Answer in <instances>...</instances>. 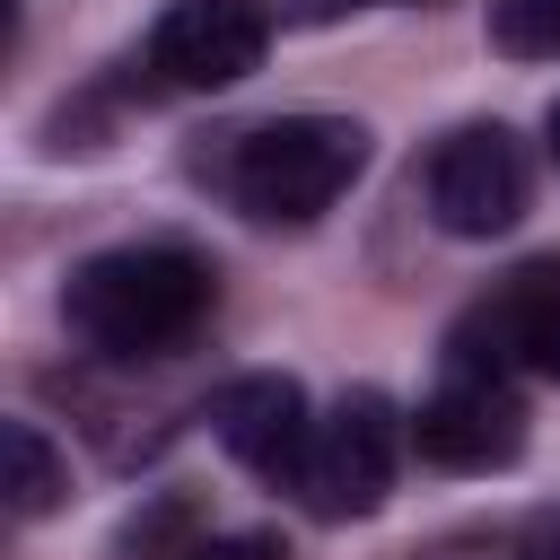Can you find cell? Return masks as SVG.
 <instances>
[{
  "instance_id": "6da1fadb",
  "label": "cell",
  "mask_w": 560,
  "mask_h": 560,
  "mask_svg": "<svg viewBox=\"0 0 560 560\" xmlns=\"http://www.w3.org/2000/svg\"><path fill=\"white\" fill-rule=\"evenodd\" d=\"M210 298H219V280H210L201 254H184V245H114V254H88L70 271L61 315L105 359H158V350L192 341Z\"/></svg>"
},
{
  "instance_id": "7a4b0ae2",
  "label": "cell",
  "mask_w": 560,
  "mask_h": 560,
  "mask_svg": "<svg viewBox=\"0 0 560 560\" xmlns=\"http://www.w3.org/2000/svg\"><path fill=\"white\" fill-rule=\"evenodd\" d=\"M359 166H368V131L350 114H280L262 131H236V149L219 158V184L245 219L306 228L359 184Z\"/></svg>"
},
{
  "instance_id": "3957f363",
  "label": "cell",
  "mask_w": 560,
  "mask_h": 560,
  "mask_svg": "<svg viewBox=\"0 0 560 560\" xmlns=\"http://www.w3.org/2000/svg\"><path fill=\"white\" fill-rule=\"evenodd\" d=\"M394 455H402V420H394V402L376 385H359V394H341L315 420V446H306L298 490H306L315 516H368L394 490Z\"/></svg>"
},
{
  "instance_id": "277c9868",
  "label": "cell",
  "mask_w": 560,
  "mask_h": 560,
  "mask_svg": "<svg viewBox=\"0 0 560 560\" xmlns=\"http://www.w3.org/2000/svg\"><path fill=\"white\" fill-rule=\"evenodd\" d=\"M429 219L446 236H508L525 219V149L499 122H464L429 158Z\"/></svg>"
},
{
  "instance_id": "5b68a950",
  "label": "cell",
  "mask_w": 560,
  "mask_h": 560,
  "mask_svg": "<svg viewBox=\"0 0 560 560\" xmlns=\"http://www.w3.org/2000/svg\"><path fill=\"white\" fill-rule=\"evenodd\" d=\"M411 446L446 472H499L525 455V402L508 376H481V368H455L420 411H411Z\"/></svg>"
},
{
  "instance_id": "8992f818",
  "label": "cell",
  "mask_w": 560,
  "mask_h": 560,
  "mask_svg": "<svg viewBox=\"0 0 560 560\" xmlns=\"http://www.w3.org/2000/svg\"><path fill=\"white\" fill-rule=\"evenodd\" d=\"M271 44L262 0H166L149 35V70L166 88H236Z\"/></svg>"
},
{
  "instance_id": "52a82bcc",
  "label": "cell",
  "mask_w": 560,
  "mask_h": 560,
  "mask_svg": "<svg viewBox=\"0 0 560 560\" xmlns=\"http://www.w3.org/2000/svg\"><path fill=\"white\" fill-rule=\"evenodd\" d=\"M210 429H219V446H228L245 472L298 490L306 446H315V420H306L298 376H236V385H219V394H210Z\"/></svg>"
},
{
  "instance_id": "ba28073f",
  "label": "cell",
  "mask_w": 560,
  "mask_h": 560,
  "mask_svg": "<svg viewBox=\"0 0 560 560\" xmlns=\"http://www.w3.org/2000/svg\"><path fill=\"white\" fill-rule=\"evenodd\" d=\"M551 315H560V262H525V271H508V280L455 324L446 359H455V368H481V376H508L516 359H534V341H542Z\"/></svg>"
},
{
  "instance_id": "9c48e42d",
  "label": "cell",
  "mask_w": 560,
  "mask_h": 560,
  "mask_svg": "<svg viewBox=\"0 0 560 560\" xmlns=\"http://www.w3.org/2000/svg\"><path fill=\"white\" fill-rule=\"evenodd\" d=\"M0 490H9V516H44V508H61L70 464L52 455V438H44L35 420H9V429H0Z\"/></svg>"
},
{
  "instance_id": "30bf717a",
  "label": "cell",
  "mask_w": 560,
  "mask_h": 560,
  "mask_svg": "<svg viewBox=\"0 0 560 560\" xmlns=\"http://www.w3.org/2000/svg\"><path fill=\"white\" fill-rule=\"evenodd\" d=\"M490 44L516 61H551L560 52V0H490Z\"/></svg>"
},
{
  "instance_id": "8fae6325",
  "label": "cell",
  "mask_w": 560,
  "mask_h": 560,
  "mask_svg": "<svg viewBox=\"0 0 560 560\" xmlns=\"http://www.w3.org/2000/svg\"><path fill=\"white\" fill-rule=\"evenodd\" d=\"M192 560H289L271 534H210V542H192Z\"/></svg>"
},
{
  "instance_id": "7c38bea8",
  "label": "cell",
  "mask_w": 560,
  "mask_h": 560,
  "mask_svg": "<svg viewBox=\"0 0 560 560\" xmlns=\"http://www.w3.org/2000/svg\"><path fill=\"white\" fill-rule=\"evenodd\" d=\"M516 560H560V508H534V525H525Z\"/></svg>"
},
{
  "instance_id": "4fadbf2b",
  "label": "cell",
  "mask_w": 560,
  "mask_h": 560,
  "mask_svg": "<svg viewBox=\"0 0 560 560\" xmlns=\"http://www.w3.org/2000/svg\"><path fill=\"white\" fill-rule=\"evenodd\" d=\"M534 368H542V376H560V315L542 324V341H534Z\"/></svg>"
},
{
  "instance_id": "5bb4252c",
  "label": "cell",
  "mask_w": 560,
  "mask_h": 560,
  "mask_svg": "<svg viewBox=\"0 0 560 560\" xmlns=\"http://www.w3.org/2000/svg\"><path fill=\"white\" fill-rule=\"evenodd\" d=\"M551 158H560V105H551Z\"/></svg>"
}]
</instances>
